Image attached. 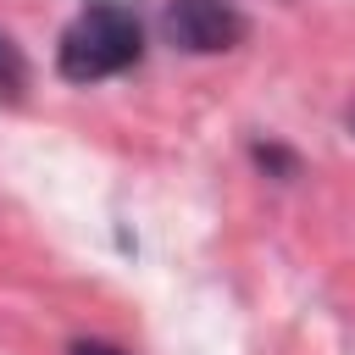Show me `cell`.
I'll list each match as a JSON object with an SVG mask.
<instances>
[{"label": "cell", "mask_w": 355, "mask_h": 355, "mask_svg": "<svg viewBox=\"0 0 355 355\" xmlns=\"http://www.w3.org/2000/svg\"><path fill=\"white\" fill-rule=\"evenodd\" d=\"M139 55H144V28H139V17H133L122 0H89V6L61 28L55 72H61L67 83H100V78L128 72Z\"/></svg>", "instance_id": "cell-1"}, {"label": "cell", "mask_w": 355, "mask_h": 355, "mask_svg": "<svg viewBox=\"0 0 355 355\" xmlns=\"http://www.w3.org/2000/svg\"><path fill=\"white\" fill-rule=\"evenodd\" d=\"M161 33H166V44H178L189 55H216V50L244 44L250 22L233 0H166L161 6Z\"/></svg>", "instance_id": "cell-2"}, {"label": "cell", "mask_w": 355, "mask_h": 355, "mask_svg": "<svg viewBox=\"0 0 355 355\" xmlns=\"http://www.w3.org/2000/svg\"><path fill=\"white\" fill-rule=\"evenodd\" d=\"M67 355H128V349H116V344H105V338H78Z\"/></svg>", "instance_id": "cell-5"}, {"label": "cell", "mask_w": 355, "mask_h": 355, "mask_svg": "<svg viewBox=\"0 0 355 355\" xmlns=\"http://www.w3.org/2000/svg\"><path fill=\"white\" fill-rule=\"evenodd\" d=\"M344 128H349V133H355V100H349V111H344Z\"/></svg>", "instance_id": "cell-6"}, {"label": "cell", "mask_w": 355, "mask_h": 355, "mask_svg": "<svg viewBox=\"0 0 355 355\" xmlns=\"http://www.w3.org/2000/svg\"><path fill=\"white\" fill-rule=\"evenodd\" d=\"M22 89H28V61H22V50L0 33V94H6V100H17Z\"/></svg>", "instance_id": "cell-3"}, {"label": "cell", "mask_w": 355, "mask_h": 355, "mask_svg": "<svg viewBox=\"0 0 355 355\" xmlns=\"http://www.w3.org/2000/svg\"><path fill=\"white\" fill-rule=\"evenodd\" d=\"M250 155H255V166H261V172H272V178H294V172H300L294 150H283V144H272V139H266V144H255Z\"/></svg>", "instance_id": "cell-4"}]
</instances>
